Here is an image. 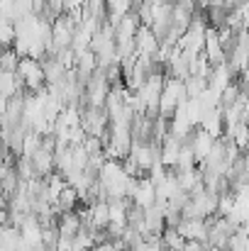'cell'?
Instances as JSON below:
<instances>
[{"mask_svg":"<svg viewBox=\"0 0 249 251\" xmlns=\"http://www.w3.org/2000/svg\"><path fill=\"white\" fill-rule=\"evenodd\" d=\"M100 183L105 188V195H108V202L110 200H122V198H130V183H132V176H127V171L122 166V161H108L103 171H100Z\"/></svg>","mask_w":249,"mask_h":251,"instance_id":"1","label":"cell"},{"mask_svg":"<svg viewBox=\"0 0 249 251\" xmlns=\"http://www.w3.org/2000/svg\"><path fill=\"white\" fill-rule=\"evenodd\" d=\"M188 100H191V98H188L186 83L166 76V85H164V93H162V102H159V117L171 120V117L176 115V110H178L181 105H186Z\"/></svg>","mask_w":249,"mask_h":251,"instance_id":"2","label":"cell"},{"mask_svg":"<svg viewBox=\"0 0 249 251\" xmlns=\"http://www.w3.org/2000/svg\"><path fill=\"white\" fill-rule=\"evenodd\" d=\"M110 90H112V85L108 81L105 71L98 69V71L90 76V81L85 83V100H83V107H85V105H90V107H105Z\"/></svg>","mask_w":249,"mask_h":251,"instance_id":"3","label":"cell"},{"mask_svg":"<svg viewBox=\"0 0 249 251\" xmlns=\"http://www.w3.org/2000/svg\"><path fill=\"white\" fill-rule=\"evenodd\" d=\"M17 74H20L22 83H25V88H27V93H39V90H44L47 76H44V66H42V61L27 56V59L20 61Z\"/></svg>","mask_w":249,"mask_h":251,"instance_id":"4","label":"cell"},{"mask_svg":"<svg viewBox=\"0 0 249 251\" xmlns=\"http://www.w3.org/2000/svg\"><path fill=\"white\" fill-rule=\"evenodd\" d=\"M176 229L181 232V237L186 242H203V244H208V237H210V222L208 220H181V225Z\"/></svg>","mask_w":249,"mask_h":251,"instance_id":"5","label":"cell"},{"mask_svg":"<svg viewBox=\"0 0 249 251\" xmlns=\"http://www.w3.org/2000/svg\"><path fill=\"white\" fill-rule=\"evenodd\" d=\"M159 49H162V39L154 34L152 27L142 25L139 32H137V54L139 56H147V59H157L159 56Z\"/></svg>","mask_w":249,"mask_h":251,"instance_id":"6","label":"cell"},{"mask_svg":"<svg viewBox=\"0 0 249 251\" xmlns=\"http://www.w3.org/2000/svg\"><path fill=\"white\" fill-rule=\"evenodd\" d=\"M191 147H193V151H195V159H198V164H205V159L210 156V151H213V147H215V137L213 134H208L203 127H198L188 139H186Z\"/></svg>","mask_w":249,"mask_h":251,"instance_id":"7","label":"cell"},{"mask_svg":"<svg viewBox=\"0 0 249 251\" xmlns=\"http://www.w3.org/2000/svg\"><path fill=\"white\" fill-rule=\"evenodd\" d=\"M205 56H208V61L213 64V66H222V64H227L230 61V56H227V51L222 49V44H220V37H218V27H210L208 29V37H205Z\"/></svg>","mask_w":249,"mask_h":251,"instance_id":"8","label":"cell"},{"mask_svg":"<svg viewBox=\"0 0 249 251\" xmlns=\"http://www.w3.org/2000/svg\"><path fill=\"white\" fill-rule=\"evenodd\" d=\"M132 202H135L137 207H142V210H147V207H152V205H157V202H159V195H157V183H154L149 176L139 178V185H137V193H135Z\"/></svg>","mask_w":249,"mask_h":251,"instance_id":"9","label":"cell"},{"mask_svg":"<svg viewBox=\"0 0 249 251\" xmlns=\"http://www.w3.org/2000/svg\"><path fill=\"white\" fill-rule=\"evenodd\" d=\"M105 10H108V25L117 27L130 12L137 10V0H108Z\"/></svg>","mask_w":249,"mask_h":251,"instance_id":"10","label":"cell"},{"mask_svg":"<svg viewBox=\"0 0 249 251\" xmlns=\"http://www.w3.org/2000/svg\"><path fill=\"white\" fill-rule=\"evenodd\" d=\"M32 166H34L37 178H49L52 173H56V154L42 147V149L32 156Z\"/></svg>","mask_w":249,"mask_h":251,"instance_id":"11","label":"cell"},{"mask_svg":"<svg viewBox=\"0 0 249 251\" xmlns=\"http://www.w3.org/2000/svg\"><path fill=\"white\" fill-rule=\"evenodd\" d=\"M181 147H183V142L176 139V137H171V134L162 142V164H164L168 171H176V166H178Z\"/></svg>","mask_w":249,"mask_h":251,"instance_id":"12","label":"cell"},{"mask_svg":"<svg viewBox=\"0 0 249 251\" xmlns=\"http://www.w3.org/2000/svg\"><path fill=\"white\" fill-rule=\"evenodd\" d=\"M200 127H203V129H205L208 134H213L215 139L225 137V112H222V107L205 112V117H203Z\"/></svg>","mask_w":249,"mask_h":251,"instance_id":"13","label":"cell"},{"mask_svg":"<svg viewBox=\"0 0 249 251\" xmlns=\"http://www.w3.org/2000/svg\"><path fill=\"white\" fill-rule=\"evenodd\" d=\"M208 83H210L213 90H218V93L222 95V90H225L227 85L235 83V74L230 71V66H227V64H222V66H213V74H210Z\"/></svg>","mask_w":249,"mask_h":251,"instance_id":"14","label":"cell"},{"mask_svg":"<svg viewBox=\"0 0 249 251\" xmlns=\"http://www.w3.org/2000/svg\"><path fill=\"white\" fill-rule=\"evenodd\" d=\"M79 202H81V195H79V190H76V188H71V185H66V190L59 195V200H56L54 210H56V215L76 212V210H79Z\"/></svg>","mask_w":249,"mask_h":251,"instance_id":"15","label":"cell"},{"mask_svg":"<svg viewBox=\"0 0 249 251\" xmlns=\"http://www.w3.org/2000/svg\"><path fill=\"white\" fill-rule=\"evenodd\" d=\"M81 229H83V220L79 215V210L76 212H66V215L59 217V234L61 237H71L74 239Z\"/></svg>","mask_w":249,"mask_h":251,"instance_id":"16","label":"cell"},{"mask_svg":"<svg viewBox=\"0 0 249 251\" xmlns=\"http://www.w3.org/2000/svg\"><path fill=\"white\" fill-rule=\"evenodd\" d=\"M47 180V190H49V198H52V205H56V200H59V195L66 190V178L61 176V173H52L49 178H44Z\"/></svg>","mask_w":249,"mask_h":251,"instance_id":"17","label":"cell"},{"mask_svg":"<svg viewBox=\"0 0 249 251\" xmlns=\"http://www.w3.org/2000/svg\"><path fill=\"white\" fill-rule=\"evenodd\" d=\"M69 12V2L66 0H47V7H44V20L49 22H56L59 17H64Z\"/></svg>","mask_w":249,"mask_h":251,"instance_id":"18","label":"cell"},{"mask_svg":"<svg viewBox=\"0 0 249 251\" xmlns=\"http://www.w3.org/2000/svg\"><path fill=\"white\" fill-rule=\"evenodd\" d=\"M162 242H164L166 249H173V251H181L186 247V239L181 237V232L176 227H166L164 234H162Z\"/></svg>","mask_w":249,"mask_h":251,"instance_id":"19","label":"cell"},{"mask_svg":"<svg viewBox=\"0 0 249 251\" xmlns=\"http://www.w3.org/2000/svg\"><path fill=\"white\" fill-rule=\"evenodd\" d=\"M195 164H198V159H195V151H193V147H191L188 142H183L176 171H191V168H195Z\"/></svg>","mask_w":249,"mask_h":251,"instance_id":"20","label":"cell"},{"mask_svg":"<svg viewBox=\"0 0 249 251\" xmlns=\"http://www.w3.org/2000/svg\"><path fill=\"white\" fill-rule=\"evenodd\" d=\"M183 83H186V90H188V98H200L210 88L208 78H200V76H188Z\"/></svg>","mask_w":249,"mask_h":251,"instance_id":"21","label":"cell"},{"mask_svg":"<svg viewBox=\"0 0 249 251\" xmlns=\"http://www.w3.org/2000/svg\"><path fill=\"white\" fill-rule=\"evenodd\" d=\"M39 149H42V137H39L37 132H29V134L25 137V144H22V156H25V159H32Z\"/></svg>","mask_w":249,"mask_h":251,"instance_id":"22","label":"cell"},{"mask_svg":"<svg viewBox=\"0 0 249 251\" xmlns=\"http://www.w3.org/2000/svg\"><path fill=\"white\" fill-rule=\"evenodd\" d=\"M0 37H2L5 49H10V47L15 44V39H17V29H15V22H12V20H5V17H2V25H0Z\"/></svg>","mask_w":249,"mask_h":251,"instance_id":"23","label":"cell"},{"mask_svg":"<svg viewBox=\"0 0 249 251\" xmlns=\"http://www.w3.org/2000/svg\"><path fill=\"white\" fill-rule=\"evenodd\" d=\"M240 95H242V85H240V83L227 85V88L222 90V95H220V102H222V107H230V105H235V102L240 100Z\"/></svg>","mask_w":249,"mask_h":251,"instance_id":"24","label":"cell"},{"mask_svg":"<svg viewBox=\"0 0 249 251\" xmlns=\"http://www.w3.org/2000/svg\"><path fill=\"white\" fill-rule=\"evenodd\" d=\"M20 54L10 47V49H5L2 51V59H0V64H2V71H17L20 69Z\"/></svg>","mask_w":249,"mask_h":251,"instance_id":"25","label":"cell"},{"mask_svg":"<svg viewBox=\"0 0 249 251\" xmlns=\"http://www.w3.org/2000/svg\"><path fill=\"white\" fill-rule=\"evenodd\" d=\"M59 239H61L59 227H44V237H42L44 249H47V251H56V247H59Z\"/></svg>","mask_w":249,"mask_h":251,"instance_id":"26","label":"cell"},{"mask_svg":"<svg viewBox=\"0 0 249 251\" xmlns=\"http://www.w3.org/2000/svg\"><path fill=\"white\" fill-rule=\"evenodd\" d=\"M232 210H235V193L220 195V202H218V217H230Z\"/></svg>","mask_w":249,"mask_h":251,"instance_id":"27","label":"cell"},{"mask_svg":"<svg viewBox=\"0 0 249 251\" xmlns=\"http://www.w3.org/2000/svg\"><path fill=\"white\" fill-rule=\"evenodd\" d=\"M132 251H164V242H162V237H149Z\"/></svg>","mask_w":249,"mask_h":251,"instance_id":"28","label":"cell"},{"mask_svg":"<svg viewBox=\"0 0 249 251\" xmlns=\"http://www.w3.org/2000/svg\"><path fill=\"white\" fill-rule=\"evenodd\" d=\"M56 251H74V239H71V237H61Z\"/></svg>","mask_w":249,"mask_h":251,"instance_id":"29","label":"cell"},{"mask_svg":"<svg viewBox=\"0 0 249 251\" xmlns=\"http://www.w3.org/2000/svg\"><path fill=\"white\" fill-rule=\"evenodd\" d=\"M208 249V244H203V242H186V247L181 251H205Z\"/></svg>","mask_w":249,"mask_h":251,"instance_id":"30","label":"cell"},{"mask_svg":"<svg viewBox=\"0 0 249 251\" xmlns=\"http://www.w3.org/2000/svg\"><path fill=\"white\" fill-rule=\"evenodd\" d=\"M164 251H173V249H166V247H164Z\"/></svg>","mask_w":249,"mask_h":251,"instance_id":"31","label":"cell"},{"mask_svg":"<svg viewBox=\"0 0 249 251\" xmlns=\"http://www.w3.org/2000/svg\"><path fill=\"white\" fill-rule=\"evenodd\" d=\"M205 251H215V249H205Z\"/></svg>","mask_w":249,"mask_h":251,"instance_id":"32","label":"cell"}]
</instances>
